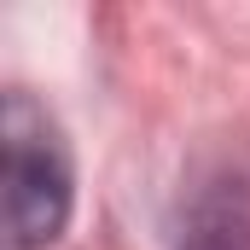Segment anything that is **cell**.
<instances>
[{"label": "cell", "mask_w": 250, "mask_h": 250, "mask_svg": "<svg viewBox=\"0 0 250 250\" xmlns=\"http://www.w3.org/2000/svg\"><path fill=\"white\" fill-rule=\"evenodd\" d=\"M0 134H6V250H47L76 204V175L59 123L23 87H12Z\"/></svg>", "instance_id": "6da1fadb"}, {"label": "cell", "mask_w": 250, "mask_h": 250, "mask_svg": "<svg viewBox=\"0 0 250 250\" xmlns=\"http://www.w3.org/2000/svg\"><path fill=\"white\" fill-rule=\"evenodd\" d=\"M175 250H250V163H209L192 175V187L175 198L169 215Z\"/></svg>", "instance_id": "7a4b0ae2"}]
</instances>
